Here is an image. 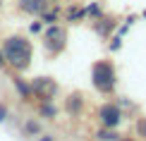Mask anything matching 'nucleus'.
I'll return each instance as SVG.
<instances>
[{"label":"nucleus","instance_id":"1","mask_svg":"<svg viewBox=\"0 0 146 141\" xmlns=\"http://www.w3.org/2000/svg\"><path fill=\"white\" fill-rule=\"evenodd\" d=\"M31 55H34V48L24 36H10V38H5L3 58H5V62L12 65L15 70H27V67L31 65Z\"/></svg>","mask_w":146,"mask_h":141},{"label":"nucleus","instance_id":"2","mask_svg":"<svg viewBox=\"0 0 146 141\" xmlns=\"http://www.w3.org/2000/svg\"><path fill=\"white\" fill-rule=\"evenodd\" d=\"M91 84L98 93H113L115 84H117V72H115V65L110 60H98L94 67H91Z\"/></svg>","mask_w":146,"mask_h":141},{"label":"nucleus","instance_id":"3","mask_svg":"<svg viewBox=\"0 0 146 141\" xmlns=\"http://www.w3.org/2000/svg\"><path fill=\"white\" fill-rule=\"evenodd\" d=\"M65 43H67V31H65L62 26L53 24V26L46 29V34H43V46H46V50L50 53V55H58V53L65 48Z\"/></svg>","mask_w":146,"mask_h":141},{"label":"nucleus","instance_id":"4","mask_svg":"<svg viewBox=\"0 0 146 141\" xmlns=\"http://www.w3.org/2000/svg\"><path fill=\"white\" fill-rule=\"evenodd\" d=\"M98 122L106 129H115V127L122 124V110L120 105H115V103H106V105L98 108Z\"/></svg>","mask_w":146,"mask_h":141},{"label":"nucleus","instance_id":"5","mask_svg":"<svg viewBox=\"0 0 146 141\" xmlns=\"http://www.w3.org/2000/svg\"><path fill=\"white\" fill-rule=\"evenodd\" d=\"M31 93H36L38 98H43V101H50L58 93V84L53 79H48V77H38V79L31 81Z\"/></svg>","mask_w":146,"mask_h":141},{"label":"nucleus","instance_id":"6","mask_svg":"<svg viewBox=\"0 0 146 141\" xmlns=\"http://www.w3.org/2000/svg\"><path fill=\"white\" fill-rule=\"evenodd\" d=\"M46 0H19V7L29 15H43L46 12Z\"/></svg>","mask_w":146,"mask_h":141},{"label":"nucleus","instance_id":"7","mask_svg":"<svg viewBox=\"0 0 146 141\" xmlns=\"http://www.w3.org/2000/svg\"><path fill=\"white\" fill-rule=\"evenodd\" d=\"M82 105H84V101H82V96H79V93H74V96L67 98V113L77 115L79 110H82Z\"/></svg>","mask_w":146,"mask_h":141},{"label":"nucleus","instance_id":"8","mask_svg":"<svg viewBox=\"0 0 146 141\" xmlns=\"http://www.w3.org/2000/svg\"><path fill=\"white\" fill-rule=\"evenodd\" d=\"M137 134L141 139H146V117H139L137 120Z\"/></svg>","mask_w":146,"mask_h":141},{"label":"nucleus","instance_id":"9","mask_svg":"<svg viewBox=\"0 0 146 141\" xmlns=\"http://www.w3.org/2000/svg\"><path fill=\"white\" fill-rule=\"evenodd\" d=\"M98 139H103V141H115V134H113V129H108V132H98Z\"/></svg>","mask_w":146,"mask_h":141},{"label":"nucleus","instance_id":"10","mask_svg":"<svg viewBox=\"0 0 146 141\" xmlns=\"http://www.w3.org/2000/svg\"><path fill=\"white\" fill-rule=\"evenodd\" d=\"M5 117H7V108H5V105H0V122H3Z\"/></svg>","mask_w":146,"mask_h":141},{"label":"nucleus","instance_id":"11","mask_svg":"<svg viewBox=\"0 0 146 141\" xmlns=\"http://www.w3.org/2000/svg\"><path fill=\"white\" fill-rule=\"evenodd\" d=\"M0 65H5V58H3V53H0Z\"/></svg>","mask_w":146,"mask_h":141},{"label":"nucleus","instance_id":"12","mask_svg":"<svg viewBox=\"0 0 146 141\" xmlns=\"http://www.w3.org/2000/svg\"><path fill=\"white\" fill-rule=\"evenodd\" d=\"M122 141H132V139H122Z\"/></svg>","mask_w":146,"mask_h":141},{"label":"nucleus","instance_id":"13","mask_svg":"<svg viewBox=\"0 0 146 141\" xmlns=\"http://www.w3.org/2000/svg\"><path fill=\"white\" fill-rule=\"evenodd\" d=\"M0 5H3V0H0Z\"/></svg>","mask_w":146,"mask_h":141},{"label":"nucleus","instance_id":"14","mask_svg":"<svg viewBox=\"0 0 146 141\" xmlns=\"http://www.w3.org/2000/svg\"><path fill=\"white\" fill-rule=\"evenodd\" d=\"M144 17H146V12H144Z\"/></svg>","mask_w":146,"mask_h":141}]
</instances>
